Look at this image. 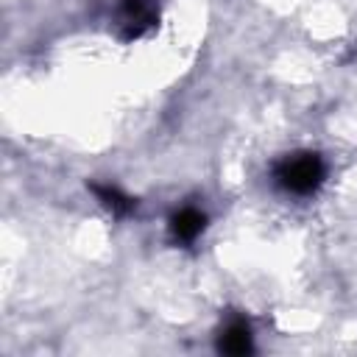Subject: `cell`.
Returning <instances> with one entry per match:
<instances>
[{"label":"cell","instance_id":"obj_1","mask_svg":"<svg viewBox=\"0 0 357 357\" xmlns=\"http://www.w3.org/2000/svg\"><path fill=\"white\" fill-rule=\"evenodd\" d=\"M276 178L287 192L296 195H310L318 190V184L324 181V162L315 153H296L287 156L279 167H276Z\"/></svg>","mask_w":357,"mask_h":357},{"label":"cell","instance_id":"obj_2","mask_svg":"<svg viewBox=\"0 0 357 357\" xmlns=\"http://www.w3.org/2000/svg\"><path fill=\"white\" fill-rule=\"evenodd\" d=\"M153 22H156V6L151 0H126V6H123L126 36H139Z\"/></svg>","mask_w":357,"mask_h":357},{"label":"cell","instance_id":"obj_3","mask_svg":"<svg viewBox=\"0 0 357 357\" xmlns=\"http://www.w3.org/2000/svg\"><path fill=\"white\" fill-rule=\"evenodd\" d=\"M201 229H204V215L192 206L176 212L173 220H170V234H173L176 243H192L201 234Z\"/></svg>","mask_w":357,"mask_h":357},{"label":"cell","instance_id":"obj_4","mask_svg":"<svg viewBox=\"0 0 357 357\" xmlns=\"http://www.w3.org/2000/svg\"><path fill=\"white\" fill-rule=\"evenodd\" d=\"M218 349L226 351V354H245V351L251 349V332H248V326H245L243 321L229 324V326L223 329V335H220Z\"/></svg>","mask_w":357,"mask_h":357},{"label":"cell","instance_id":"obj_5","mask_svg":"<svg viewBox=\"0 0 357 357\" xmlns=\"http://www.w3.org/2000/svg\"><path fill=\"white\" fill-rule=\"evenodd\" d=\"M92 190H95V195H98V198H100V201H103L114 215H123V212H128V209L134 206V201H131V198H126L117 187H100V184H95Z\"/></svg>","mask_w":357,"mask_h":357}]
</instances>
